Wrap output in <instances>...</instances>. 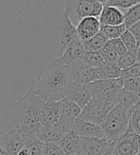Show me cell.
<instances>
[{
	"mask_svg": "<svg viewBox=\"0 0 140 155\" xmlns=\"http://www.w3.org/2000/svg\"><path fill=\"white\" fill-rule=\"evenodd\" d=\"M72 71L73 81L78 84L89 85L97 80H101L102 76L98 68H92L84 65V63L71 68Z\"/></svg>",
	"mask_w": 140,
	"mask_h": 155,
	"instance_id": "12",
	"label": "cell"
},
{
	"mask_svg": "<svg viewBox=\"0 0 140 155\" xmlns=\"http://www.w3.org/2000/svg\"><path fill=\"white\" fill-rule=\"evenodd\" d=\"M85 49L83 47L82 41H78L73 44L69 49H67L61 56L55 58L52 62L55 66H69L73 68L77 65L83 63V58L85 55Z\"/></svg>",
	"mask_w": 140,
	"mask_h": 155,
	"instance_id": "11",
	"label": "cell"
},
{
	"mask_svg": "<svg viewBox=\"0 0 140 155\" xmlns=\"http://www.w3.org/2000/svg\"><path fill=\"white\" fill-rule=\"evenodd\" d=\"M108 155H120V154H119L115 150H112V151H111Z\"/></svg>",
	"mask_w": 140,
	"mask_h": 155,
	"instance_id": "37",
	"label": "cell"
},
{
	"mask_svg": "<svg viewBox=\"0 0 140 155\" xmlns=\"http://www.w3.org/2000/svg\"><path fill=\"white\" fill-rule=\"evenodd\" d=\"M130 127L140 135V114H133L130 117Z\"/></svg>",
	"mask_w": 140,
	"mask_h": 155,
	"instance_id": "34",
	"label": "cell"
},
{
	"mask_svg": "<svg viewBox=\"0 0 140 155\" xmlns=\"http://www.w3.org/2000/svg\"><path fill=\"white\" fill-rule=\"evenodd\" d=\"M139 47H140V46H139Z\"/></svg>",
	"mask_w": 140,
	"mask_h": 155,
	"instance_id": "39",
	"label": "cell"
},
{
	"mask_svg": "<svg viewBox=\"0 0 140 155\" xmlns=\"http://www.w3.org/2000/svg\"><path fill=\"white\" fill-rule=\"evenodd\" d=\"M101 127L107 139L117 141L130 127L128 110L119 105H115L104 120Z\"/></svg>",
	"mask_w": 140,
	"mask_h": 155,
	"instance_id": "4",
	"label": "cell"
},
{
	"mask_svg": "<svg viewBox=\"0 0 140 155\" xmlns=\"http://www.w3.org/2000/svg\"><path fill=\"white\" fill-rule=\"evenodd\" d=\"M63 6L70 20L75 27L85 17H99L104 7L97 0H64Z\"/></svg>",
	"mask_w": 140,
	"mask_h": 155,
	"instance_id": "5",
	"label": "cell"
},
{
	"mask_svg": "<svg viewBox=\"0 0 140 155\" xmlns=\"http://www.w3.org/2000/svg\"><path fill=\"white\" fill-rule=\"evenodd\" d=\"M123 82L124 80L119 77L115 79H101L89 84L92 98L116 105L118 95L123 89Z\"/></svg>",
	"mask_w": 140,
	"mask_h": 155,
	"instance_id": "6",
	"label": "cell"
},
{
	"mask_svg": "<svg viewBox=\"0 0 140 155\" xmlns=\"http://www.w3.org/2000/svg\"><path fill=\"white\" fill-rule=\"evenodd\" d=\"M105 47L107 48H109L112 51H115L119 56H121L123 54H125L126 52H128L127 51L126 47L124 46L123 42L121 38H116V39H111V40H108V42L106 43Z\"/></svg>",
	"mask_w": 140,
	"mask_h": 155,
	"instance_id": "28",
	"label": "cell"
},
{
	"mask_svg": "<svg viewBox=\"0 0 140 155\" xmlns=\"http://www.w3.org/2000/svg\"><path fill=\"white\" fill-rule=\"evenodd\" d=\"M115 150L120 155H137L140 153V135L129 127L128 130L116 141Z\"/></svg>",
	"mask_w": 140,
	"mask_h": 155,
	"instance_id": "10",
	"label": "cell"
},
{
	"mask_svg": "<svg viewBox=\"0 0 140 155\" xmlns=\"http://www.w3.org/2000/svg\"><path fill=\"white\" fill-rule=\"evenodd\" d=\"M100 54H101L104 62H107V63H112V64H117V61L119 59V55L117 53L112 51L109 48H107V47H103V48L99 51Z\"/></svg>",
	"mask_w": 140,
	"mask_h": 155,
	"instance_id": "30",
	"label": "cell"
},
{
	"mask_svg": "<svg viewBox=\"0 0 140 155\" xmlns=\"http://www.w3.org/2000/svg\"><path fill=\"white\" fill-rule=\"evenodd\" d=\"M73 82L71 67L52 65L33 81L30 89L45 102H57L68 96Z\"/></svg>",
	"mask_w": 140,
	"mask_h": 155,
	"instance_id": "2",
	"label": "cell"
},
{
	"mask_svg": "<svg viewBox=\"0 0 140 155\" xmlns=\"http://www.w3.org/2000/svg\"><path fill=\"white\" fill-rule=\"evenodd\" d=\"M115 106V104L111 102H106V101L92 98L82 109L79 118L101 126Z\"/></svg>",
	"mask_w": 140,
	"mask_h": 155,
	"instance_id": "7",
	"label": "cell"
},
{
	"mask_svg": "<svg viewBox=\"0 0 140 155\" xmlns=\"http://www.w3.org/2000/svg\"><path fill=\"white\" fill-rule=\"evenodd\" d=\"M68 97L76 103L81 109L92 99V94L89 85L73 82L68 93Z\"/></svg>",
	"mask_w": 140,
	"mask_h": 155,
	"instance_id": "17",
	"label": "cell"
},
{
	"mask_svg": "<svg viewBox=\"0 0 140 155\" xmlns=\"http://www.w3.org/2000/svg\"><path fill=\"white\" fill-rule=\"evenodd\" d=\"M139 101H140L139 93L127 91L123 87L118 95L116 105H119V106L125 107L126 110H130L132 106H135L137 102H139Z\"/></svg>",
	"mask_w": 140,
	"mask_h": 155,
	"instance_id": "21",
	"label": "cell"
},
{
	"mask_svg": "<svg viewBox=\"0 0 140 155\" xmlns=\"http://www.w3.org/2000/svg\"><path fill=\"white\" fill-rule=\"evenodd\" d=\"M75 130L80 137L84 138H106L102 130V127L93 124L88 121L80 119L79 117L75 120Z\"/></svg>",
	"mask_w": 140,
	"mask_h": 155,
	"instance_id": "15",
	"label": "cell"
},
{
	"mask_svg": "<svg viewBox=\"0 0 140 155\" xmlns=\"http://www.w3.org/2000/svg\"><path fill=\"white\" fill-rule=\"evenodd\" d=\"M127 30L128 29L125 24L118 26H101V31L109 40L120 38Z\"/></svg>",
	"mask_w": 140,
	"mask_h": 155,
	"instance_id": "24",
	"label": "cell"
},
{
	"mask_svg": "<svg viewBox=\"0 0 140 155\" xmlns=\"http://www.w3.org/2000/svg\"><path fill=\"white\" fill-rule=\"evenodd\" d=\"M137 155H140V153H138V154H137Z\"/></svg>",
	"mask_w": 140,
	"mask_h": 155,
	"instance_id": "38",
	"label": "cell"
},
{
	"mask_svg": "<svg viewBox=\"0 0 140 155\" xmlns=\"http://www.w3.org/2000/svg\"><path fill=\"white\" fill-rule=\"evenodd\" d=\"M133 77H140V63L136 62L135 65H132L129 68L122 70L121 71V78H133Z\"/></svg>",
	"mask_w": 140,
	"mask_h": 155,
	"instance_id": "33",
	"label": "cell"
},
{
	"mask_svg": "<svg viewBox=\"0 0 140 155\" xmlns=\"http://www.w3.org/2000/svg\"><path fill=\"white\" fill-rule=\"evenodd\" d=\"M104 60L99 51H86L83 58L84 65L92 67V68H98L102 65Z\"/></svg>",
	"mask_w": 140,
	"mask_h": 155,
	"instance_id": "26",
	"label": "cell"
},
{
	"mask_svg": "<svg viewBox=\"0 0 140 155\" xmlns=\"http://www.w3.org/2000/svg\"><path fill=\"white\" fill-rule=\"evenodd\" d=\"M108 38L100 31L96 35L82 41L83 47L86 51H99L108 42Z\"/></svg>",
	"mask_w": 140,
	"mask_h": 155,
	"instance_id": "20",
	"label": "cell"
},
{
	"mask_svg": "<svg viewBox=\"0 0 140 155\" xmlns=\"http://www.w3.org/2000/svg\"><path fill=\"white\" fill-rule=\"evenodd\" d=\"M52 50L57 57L73 44L81 41L76 31V27L72 23L65 7L62 5L55 12V18L52 28Z\"/></svg>",
	"mask_w": 140,
	"mask_h": 155,
	"instance_id": "3",
	"label": "cell"
},
{
	"mask_svg": "<svg viewBox=\"0 0 140 155\" xmlns=\"http://www.w3.org/2000/svg\"><path fill=\"white\" fill-rule=\"evenodd\" d=\"M138 3H140V0H109L107 5L116 7L121 11L126 12L128 9Z\"/></svg>",
	"mask_w": 140,
	"mask_h": 155,
	"instance_id": "29",
	"label": "cell"
},
{
	"mask_svg": "<svg viewBox=\"0 0 140 155\" xmlns=\"http://www.w3.org/2000/svg\"><path fill=\"white\" fill-rule=\"evenodd\" d=\"M123 87L127 91H130L140 94V77L124 79Z\"/></svg>",
	"mask_w": 140,
	"mask_h": 155,
	"instance_id": "32",
	"label": "cell"
},
{
	"mask_svg": "<svg viewBox=\"0 0 140 155\" xmlns=\"http://www.w3.org/2000/svg\"><path fill=\"white\" fill-rule=\"evenodd\" d=\"M140 20V3L132 6L125 12V22L127 29H130Z\"/></svg>",
	"mask_w": 140,
	"mask_h": 155,
	"instance_id": "25",
	"label": "cell"
},
{
	"mask_svg": "<svg viewBox=\"0 0 140 155\" xmlns=\"http://www.w3.org/2000/svg\"><path fill=\"white\" fill-rule=\"evenodd\" d=\"M116 141L107 138L80 137V150L78 155H108L115 150Z\"/></svg>",
	"mask_w": 140,
	"mask_h": 155,
	"instance_id": "9",
	"label": "cell"
},
{
	"mask_svg": "<svg viewBox=\"0 0 140 155\" xmlns=\"http://www.w3.org/2000/svg\"><path fill=\"white\" fill-rule=\"evenodd\" d=\"M60 122L58 129L66 133L73 130L75 120L79 117L82 109L68 96L58 101Z\"/></svg>",
	"mask_w": 140,
	"mask_h": 155,
	"instance_id": "8",
	"label": "cell"
},
{
	"mask_svg": "<svg viewBox=\"0 0 140 155\" xmlns=\"http://www.w3.org/2000/svg\"><path fill=\"white\" fill-rule=\"evenodd\" d=\"M102 26H118L125 22V12L113 6L105 5L99 15Z\"/></svg>",
	"mask_w": 140,
	"mask_h": 155,
	"instance_id": "16",
	"label": "cell"
},
{
	"mask_svg": "<svg viewBox=\"0 0 140 155\" xmlns=\"http://www.w3.org/2000/svg\"><path fill=\"white\" fill-rule=\"evenodd\" d=\"M43 100L38 98L31 89L18 102L6 105L2 109L0 133L19 134L22 137L35 135L41 126L40 109Z\"/></svg>",
	"mask_w": 140,
	"mask_h": 155,
	"instance_id": "1",
	"label": "cell"
},
{
	"mask_svg": "<svg viewBox=\"0 0 140 155\" xmlns=\"http://www.w3.org/2000/svg\"><path fill=\"white\" fill-rule=\"evenodd\" d=\"M137 62V58H136V53H132V52H126L125 54L121 55L119 57L118 61H117V66L119 67L121 70H125L129 67L135 65Z\"/></svg>",
	"mask_w": 140,
	"mask_h": 155,
	"instance_id": "27",
	"label": "cell"
},
{
	"mask_svg": "<svg viewBox=\"0 0 140 155\" xmlns=\"http://www.w3.org/2000/svg\"><path fill=\"white\" fill-rule=\"evenodd\" d=\"M120 38H121L124 46L126 47L127 51L129 52H132V53L137 52L140 46V42L129 30H127Z\"/></svg>",
	"mask_w": 140,
	"mask_h": 155,
	"instance_id": "23",
	"label": "cell"
},
{
	"mask_svg": "<svg viewBox=\"0 0 140 155\" xmlns=\"http://www.w3.org/2000/svg\"><path fill=\"white\" fill-rule=\"evenodd\" d=\"M43 155H66L63 149L57 143H45Z\"/></svg>",
	"mask_w": 140,
	"mask_h": 155,
	"instance_id": "31",
	"label": "cell"
},
{
	"mask_svg": "<svg viewBox=\"0 0 140 155\" xmlns=\"http://www.w3.org/2000/svg\"><path fill=\"white\" fill-rule=\"evenodd\" d=\"M128 30L136 37V39L140 42V20L137 23H135V25H133L132 27H131L130 29H128Z\"/></svg>",
	"mask_w": 140,
	"mask_h": 155,
	"instance_id": "35",
	"label": "cell"
},
{
	"mask_svg": "<svg viewBox=\"0 0 140 155\" xmlns=\"http://www.w3.org/2000/svg\"><path fill=\"white\" fill-rule=\"evenodd\" d=\"M40 121L41 125L52 126L58 129L60 122L59 103L57 102H45L43 101L40 109Z\"/></svg>",
	"mask_w": 140,
	"mask_h": 155,
	"instance_id": "13",
	"label": "cell"
},
{
	"mask_svg": "<svg viewBox=\"0 0 140 155\" xmlns=\"http://www.w3.org/2000/svg\"><path fill=\"white\" fill-rule=\"evenodd\" d=\"M66 132L52 126L41 125L35 132V136L43 143H58L65 136Z\"/></svg>",
	"mask_w": 140,
	"mask_h": 155,
	"instance_id": "18",
	"label": "cell"
},
{
	"mask_svg": "<svg viewBox=\"0 0 140 155\" xmlns=\"http://www.w3.org/2000/svg\"><path fill=\"white\" fill-rule=\"evenodd\" d=\"M128 111H129L130 117L133 115V114H140V101L137 102L135 106H132L130 110H128Z\"/></svg>",
	"mask_w": 140,
	"mask_h": 155,
	"instance_id": "36",
	"label": "cell"
},
{
	"mask_svg": "<svg viewBox=\"0 0 140 155\" xmlns=\"http://www.w3.org/2000/svg\"><path fill=\"white\" fill-rule=\"evenodd\" d=\"M101 23L98 17L88 16L83 18L76 26V31L81 41L93 37L101 31Z\"/></svg>",
	"mask_w": 140,
	"mask_h": 155,
	"instance_id": "14",
	"label": "cell"
},
{
	"mask_svg": "<svg viewBox=\"0 0 140 155\" xmlns=\"http://www.w3.org/2000/svg\"><path fill=\"white\" fill-rule=\"evenodd\" d=\"M99 70L102 79H115L121 77L122 70L117 66V64L103 62L102 65L99 67Z\"/></svg>",
	"mask_w": 140,
	"mask_h": 155,
	"instance_id": "22",
	"label": "cell"
},
{
	"mask_svg": "<svg viewBox=\"0 0 140 155\" xmlns=\"http://www.w3.org/2000/svg\"><path fill=\"white\" fill-rule=\"evenodd\" d=\"M62 147L66 155H78L80 150V136L75 131H70L57 143Z\"/></svg>",
	"mask_w": 140,
	"mask_h": 155,
	"instance_id": "19",
	"label": "cell"
}]
</instances>
